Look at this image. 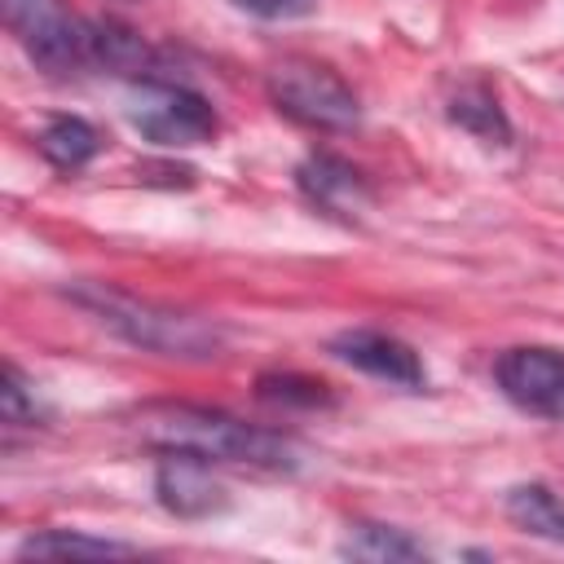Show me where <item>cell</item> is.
Instances as JSON below:
<instances>
[{
	"label": "cell",
	"mask_w": 564,
	"mask_h": 564,
	"mask_svg": "<svg viewBox=\"0 0 564 564\" xmlns=\"http://www.w3.org/2000/svg\"><path fill=\"white\" fill-rule=\"evenodd\" d=\"M141 436L159 449L203 454L207 463H234V467H260V471L295 467V445L286 436L207 405H150L141 414Z\"/></svg>",
	"instance_id": "1"
},
{
	"label": "cell",
	"mask_w": 564,
	"mask_h": 564,
	"mask_svg": "<svg viewBox=\"0 0 564 564\" xmlns=\"http://www.w3.org/2000/svg\"><path fill=\"white\" fill-rule=\"evenodd\" d=\"M70 300L79 308H88L101 326L123 335L128 344H137L145 352H159V357L203 361V357H216L220 339H225L216 322H203V317H189V313H176V308L137 300V295H123V291L101 286V282H79L70 291Z\"/></svg>",
	"instance_id": "2"
},
{
	"label": "cell",
	"mask_w": 564,
	"mask_h": 564,
	"mask_svg": "<svg viewBox=\"0 0 564 564\" xmlns=\"http://www.w3.org/2000/svg\"><path fill=\"white\" fill-rule=\"evenodd\" d=\"M4 22L35 66L48 75H75L93 66V22L62 0H4Z\"/></svg>",
	"instance_id": "3"
},
{
	"label": "cell",
	"mask_w": 564,
	"mask_h": 564,
	"mask_svg": "<svg viewBox=\"0 0 564 564\" xmlns=\"http://www.w3.org/2000/svg\"><path fill=\"white\" fill-rule=\"evenodd\" d=\"M269 97L282 115H291L295 123L308 128H326V132H344L361 119V101L357 93L322 62H304L291 57L282 66H273L269 75Z\"/></svg>",
	"instance_id": "4"
},
{
	"label": "cell",
	"mask_w": 564,
	"mask_h": 564,
	"mask_svg": "<svg viewBox=\"0 0 564 564\" xmlns=\"http://www.w3.org/2000/svg\"><path fill=\"white\" fill-rule=\"evenodd\" d=\"M128 115L141 128V137L159 145H203L220 128L212 101L172 79H141V93Z\"/></svg>",
	"instance_id": "5"
},
{
	"label": "cell",
	"mask_w": 564,
	"mask_h": 564,
	"mask_svg": "<svg viewBox=\"0 0 564 564\" xmlns=\"http://www.w3.org/2000/svg\"><path fill=\"white\" fill-rule=\"evenodd\" d=\"M502 397L533 419H564V348L520 344L494 361Z\"/></svg>",
	"instance_id": "6"
},
{
	"label": "cell",
	"mask_w": 564,
	"mask_h": 564,
	"mask_svg": "<svg viewBox=\"0 0 564 564\" xmlns=\"http://www.w3.org/2000/svg\"><path fill=\"white\" fill-rule=\"evenodd\" d=\"M330 357L370 379L397 383V388H423V379H427L419 352L388 330H344L330 339Z\"/></svg>",
	"instance_id": "7"
},
{
	"label": "cell",
	"mask_w": 564,
	"mask_h": 564,
	"mask_svg": "<svg viewBox=\"0 0 564 564\" xmlns=\"http://www.w3.org/2000/svg\"><path fill=\"white\" fill-rule=\"evenodd\" d=\"M154 489H159V502L185 520L225 511V502H229L220 480L212 476V463L203 454H189V449H163V463L154 471Z\"/></svg>",
	"instance_id": "8"
},
{
	"label": "cell",
	"mask_w": 564,
	"mask_h": 564,
	"mask_svg": "<svg viewBox=\"0 0 564 564\" xmlns=\"http://www.w3.org/2000/svg\"><path fill=\"white\" fill-rule=\"evenodd\" d=\"M295 185H300V194H304L313 207H322V212H330V216H344V220H352V216L370 203L366 176H361L352 163H344L339 154H308V159L295 167Z\"/></svg>",
	"instance_id": "9"
},
{
	"label": "cell",
	"mask_w": 564,
	"mask_h": 564,
	"mask_svg": "<svg viewBox=\"0 0 564 564\" xmlns=\"http://www.w3.org/2000/svg\"><path fill=\"white\" fill-rule=\"evenodd\" d=\"M22 560H110V555H137V546L115 538H93L75 529H44L18 546Z\"/></svg>",
	"instance_id": "10"
},
{
	"label": "cell",
	"mask_w": 564,
	"mask_h": 564,
	"mask_svg": "<svg viewBox=\"0 0 564 564\" xmlns=\"http://www.w3.org/2000/svg\"><path fill=\"white\" fill-rule=\"evenodd\" d=\"M449 119H454L463 132H471V137H480V141H489V145H507V141H511V119L502 115L498 97H494L485 84L458 88V93L449 97Z\"/></svg>",
	"instance_id": "11"
},
{
	"label": "cell",
	"mask_w": 564,
	"mask_h": 564,
	"mask_svg": "<svg viewBox=\"0 0 564 564\" xmlns=\"http://www.w3.org/2000/svg\"><path fill=\"white\" fill-rule=\"evenodd\" d=\"M97 150H101L97 128L84 123V119H75V115H57V119H48L44 132H40V154H44L53 167H62V172L84 167Z\"/></svg>",
	"instance_id": "12"
},
{
	"label": "cell",
	"mask_w": 564,
	"mask_h": 564,
	"mask_svg": "<svg viewBox=\"0 0 564 564\" xmlns=\"http://www.w3.org/2000/svg\"><path fill=\"white\" fill-rule=\"evenodd\" d=\"M507 516H511L524 533L564 546V498H555L546 485H516V489L507 494Z\"/></svg>",
	"instance_id": "13"
},
{
	"label": "cell",
	"mask_w": 564,
	"mask_h": 564,
	"mask_svg": "<svg viewBox=\"0 0 564 564\" xmlns=\"http://www.w3.org/2000/svg\"><path fill=\"white\" fill-rule=\"evenodd\" d=\"M93 66H106L115 75H141L150 66V48L137 31L119 22H93Z\"/></svg>",
	"instance_id": "14"
},
{
	"label": "cell",
	"mask_w": 564,
	"mask_h": 564,
	"mask_svg": "<svg viewBox=\"0 0 564 564\" xmlns=\"http://www.w3.org/2000/svg\"><path fill=\"white\" fill-rule=\"evenodd\" d=\"M339 551L352 560H423V546L392 524H357Z\"/></svg>",
	"instance_id": "15"
},
{
	"label": "cell",
	"mask_w": 564,
	"mask_h": 564,
	"mask_svg": "<svg viewBox=\"0 0 564 564\" xmlns=\"http://www.w3.org/2000/svg\"><path fill=\"white\" fill-rule=\"evenodd\" d=\"M260 397L264 401H282V405H326L330 392L317 379H300V375H264L260 379Z\"/></svg>",
	"instance_id": "16"
},
{
	"label": "cell",
	"mask_w": 564,
	"mask_h": 564,
	"mask_svg": "<svg viewBox=\"0 0 564 564\" xmlns=\"http://www.w3.org/2000/svg\"><path fill=\"white\" fill-rule=\"evenodd\" d=\"M35 419H40L35 388L22 379L18 366H4V423H9V432L13 427H35Z\"/></svg>",
	"instance_id": "17"
},
{
	"label": "cell",
	"mask_w": 564,
	"mask_h": 564,
	"mask_svg": "<svg viewBox=\"0 0 564 564\" xmlns=\"http://www.w3.org/2000/svg\"><path fill=\"white\" fill-rule=\"evenodd\" d=\"M242 13H251V18H269V22H278V18H304V13H313V4L317 0H234Z\"/></svg>",
	"instance_id": "18"
}]
</instances>
